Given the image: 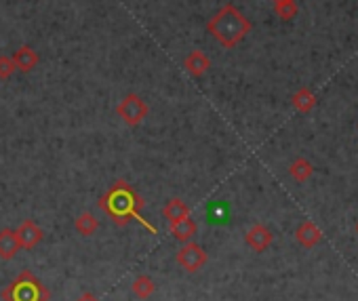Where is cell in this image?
<instances>
[{
    "mask_svg": "<svg viewBox=\"0 0 358 301\" xmlns=\"http://www.w3.org/2000/svg\"><path fill=\"white\" fill-rule=\"evenodd\" d=\"M97 205L116 226H127L131 219H137V222H140L148 232H152V234L158 232L156 226H152L148 219L142 217V209L146 207L144 198L137 194V192L125 179L116 181L112 187H110L105 194L99 198Z\"/></svg>",
    "mask_w": 358,
    "mask_h": 301,
    "instance_id": "obj_1",
    "label": "cell"
},
{
    "mask_svg": "<svg viewBox=\"0 0 358 301\" xmlns=\"http://www.w3.org/2000/svg\"><path fill=\"white\" fill-rule=\"evenodd\" d=\"M15 236L19 242V249L32 251L34 246H38L44 240V230L36 222H32V219H25V222H21L19 228L15 230Z\"/></svg>",
    "mask_w": 358,
    "mask_h": 301,
    "instance_id": "obj_6",
    "label": "cell"
},
{
    "mask_svg": "<svg viewBox=\"0 0 358 301\" xmlns=\"http://www.w3.org/2000/svg\"><path fill=\"white\" fill-rule=\"evenodd\" d=\"M274 13L283 21H291L297 15V3L295 0H277L274 3Z\"/></svg>",
    "mask_w": 358,
    "mask_h": 301,
    "instance_id": "obj_18",
    "label": "cell"
},
{
    "mask_svg": "<svg viewBox=\"0 0 358 301\" xmlns=\"http://www.w3.org/2000/svg\"><path fill=\"white\" fill-rule=\"evenodd\" d=\"M190 215V207L181 200V198H171L167 200V205L162 207V217L167 219L169 224H175L179 219Z\"/></svg>",
    "mask_w": 358,
    "mask_h": 301,
    "instance_id": "obj_13",
    "label": "cell"
},
{
    "mask_svg": "<svg viewBox=\"0 0 358 301\" xmlns=\"http://www.w3.org/2000/svg\"><path fill=\"white\" fill-rule=\"evenodd\" d=\"M356 232H358V224H356Z\"/></svg>",
    "mask_w": 358,
    "mask_h": 301,
    "instance_id": "obj_21",
    "label": "cell"
},
{
    "mask_svg": "<svg viewBox=\"0 0 358 301\" xmlns=\"http://www.w3.org/2000/svg\"><path fill=\"white\" fill-rule=\"evenodd\" d=\"M291 101H293V107L297 109V112L308 114V112H312L314 105H316V95H314L308 87H301V89L293 95Z\"/></svg>",
    "mask_w": 358,
    "mask_h": 301,
    "instance_id": "obj_14",
    "label": "cell"
},
{
    "mask_svg": "<svg viewBox=\"0 0 358 301\" xmlns=\"http://www.w3.org/2000/svg\"><path fill=\"white\" fill-rule=\"evenodd\" d=\"M5 301H49V289L34 276L30 270H23L19 276L0 293Z\"/></svg>",
    "mask_w": 358,
    "mask_h": 301,
    "instance_id": "obj_3",
    "label": "cell"
},
{
    "mask_svg": "<svg viewBox=\"0 0 358 301\" xmlns=\"http://www.w3.org/2000/svg\"><path fill=\"white\" fill-rule=\"evenodd\" d=\"M183 68L190 76H194V78H201L209 68H211V60H209V55L201 49H194L192 51L188 57L183 60Z\"/></svg>",
    "mask_w": 358,
    "mask_h": 301,
    "instance_id": "obj_9",
    "label": "cell"
},
{
    "mask_svg": "<svg viewBox=\"0 0 358 301\" xmlns=\"http://www.w3.org/2000/svg\"><path fill=\"white\" fill-rule=\"evenodd\" d=\"M11 60H13L15 68H17L19 72H23V74H30V72L38 66V62H40L38 53H36L30 44H21V47L11 55Z\"/></svg>",
    "mask_w": 358,
    "mask_h": 301,
    "instance_id": "obj_7",
    "label": "cell"
},
{
    "mask_svg": "<svg viewBox=\"0 0 358 301\" xmlns=\"http://www.w3.org/2000/svg\"><path fill=\"white\" fill-rule=\"evenodd\" d=\"M274 3H277V0H274Z\"/></svg>",
    "mask_w": 358,
    "mask_h": 301,
    "instance_id": "obj_22",
    "label": "cell"
},
{
    "mask_svg": "<svg viewBox=\"0 0 358 301\" xmlns=\"http://www.w3.org/2000/svg\"><path fill=\"white\" fill-rule=\"evenodd\" d=\"M289 173H291V177H293L297 183H306V181L312 177L314 167H312V164H310L306 158H297V160H293V162H291Z\"/></svg>",
    "mask_w": 358,
    "mask_h": 301,
    "instance_id": "obj_16",
    "label": "cell"
},
{
    "mask_svg": "<svg viewBox=\"0 0 358 301\" xmlns=\"http://www.w3.org/2000/svg\"><path fill=\"white\" fill-rule=\"evenodd\" d=\"M295 238L301 246H306V249H312L316 246L320 240H322V232L320 228L314 224V222H304L297 230H295Z\"/></svg>",
    "mask_w": 358,
    "mask_h": 301,
    "instance_id": "obj_10",
    "label": "cell"
},
{
    "mask_svg": "<svg viewBox=\"0 0 358 301\" xmlns=\"http://www.w3.org/2000/svg\"><path fill=\"white\" fill-rule=\"evenodd\" d=\"M116 114H118V118L125 125L137 127V125H142L148 118L150 107H148V103L140 95H137V93H127L120 99V103L116 105Z\"/></svg>",
    "mask_w": 358,
    "mask_h": 301,
    "instance_id": "obj_4",
    "label": "cell"
},
{
    "mask_svg": "<svg viewBox=\"0 0 358 301\" xmlns=\"http://www.w3.org/2000/svg\"><path fill=\"white\" fill-rule=\"evenodd\" d=\"M17 253H19V242H17L15 230L11 228L0 230V259L11 261Z\"/></svg>",
    "mask_w": 358,
    "mask_h": 301,
    "instance_id": "obj_11",
    "label": "cell"
},
{
    "mask_svg": "<svg viewBox=\"0 0 358 301\" xmlns=\"http://www.w3.org/2000/svg\"><path fill=\"white\" fill-rule=\"evenodd\" d=\"M74 228L80 236H93L99 228V222H97V217L93 213H80L76 217V222H74Z\"/></svg>",
    "mask_w": 358,
    "mask_h": 301,
    "instance_id": "obj_15",
    "label": "cell"
},
{
    "mask_svg": "<svg viewBox=\"0 0 358 301\" xmlns=\"http://www.w3.org/2000/svg\"><path fill=\"white\" fill-rule=\"evenodd\" d=\"M196 232H199V226H196L194 219H190V215L183 217V219H179V222H175V224H171V234H173L179 242L192 240V238L196 236Z\"/></svg>",
    "mask_w": 358,
    "mask_h": 301,
    "instance_id": "obj_12",
    "label": "cell"
},
{
    "mask_svg": "<svg viewBox=\"0 0 358 301\" xmlns=\"http://www.w3.org/2000/svg\"><path fill=\"white\" fill-rule=\"evenodd\" d=\"M272 240H274L272 232L266 226H261V224H255L249 232L244 234V242L249 244L255 253H264L268 246L272 244Z\"/></svg>",
    "mask_w": 358,
    "mask_h": 301,
    "instance_id": "obj_8",
    "label": "cell"
},
{
    "mask_svg": "<svg viewBox=\"0 0 358 301\" xmlns=\"http://www.w3.org/2000/svg\"><path fill=\"white\" fill-rule=\"evenodd\" d=\"M156 291V285L150 276H146V274H142V276H137L135 283H133V293L137 299H148L152 293Z\"/></svg>",
    "mask_w": 358,
    "mask_h": 301,
    "instance_id": "obj_17",
    "label": "cell"
},
{
    "mask_svg": "<svg viewBox=\"0 0 358 301\" xmlns=\"http://www.w3.org/2000/svg\"><path fill=\"white\" fill-rule=\"evenodd\" d=\"M15 72H17V68H15L13 60L7 57V55H0V80H9Z\"/></svg>",
    "mask_w": 358,
    "mask_h": 301,
    "instance_id": "obj_19",
    "label": "cell"
},
{
    "mask_svg": "<svg viewBox=\"0 0 358 301\" xmlns=\"http://www.w3.org/2000/svg\"><path fill=\"white\" fill-rule=\"evenodd\" d=\"M251 27H253V23L232 3L224 5L207 21V32L224 49L238 47L246 38V34L251 32Z\"/></svg>",
    "mask_w": 358,
    "mask_h": 301,
    "instance_id": "obj_2",
    "label": "cell"
},
{
    "mask_svg": "<svg viewBox=\"0 0 358 301\" xmlns=\"http://www.w3.org/2000/svg\"><path fill=\"white\" fill-rule=\"evenodd\" d=\"M76 301H97V299H95V297H93L91 293H85V295H80V297H78Z\"/></svg>",
    "mask_w": 358,
    "mask_h": 301,
    "instance_id": "obj_20",
    "label": "cell"
},
{
    "mask_svg": "<svg viewBox=\"0 0 358 301\" xmlns=\"http://www.w3.org/2000/svg\"><path fill=\"white\" fill-rule=\"evenodd\" d=\"M175 259H177V263H179L183 270H188V272H199V270L207 263L209 255L205 253V249H203L201 244H196V242H183V246L177 251Z\"/></svg>",
    "mask_w": 358,
    "mask_h": 301,
    "instance_id": "obj_5",
    "label": "cell"
}]
</instances>
